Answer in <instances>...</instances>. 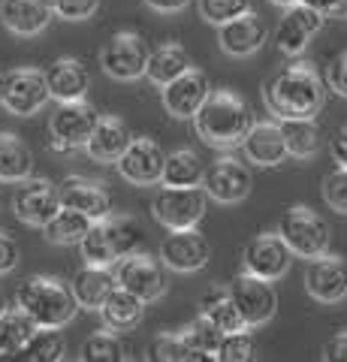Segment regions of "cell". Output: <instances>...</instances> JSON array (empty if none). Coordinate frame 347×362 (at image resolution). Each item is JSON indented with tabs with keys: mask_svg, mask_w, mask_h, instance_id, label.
Wrapping results in <instances>:
<instances>
[{
	"mask_svg": "<svg viewBox=\"0 0 347 362\" xmlns=\"http://www.w3.org/2000/svg\"><path fill=\"white\" fill-rule=\"evenodd\" d=\"M263 100L278 121L317 118V112L327 103V85L311 64H293L269 78L263 88Z\"/></svg>",
	"mask_w": 347,
	"mask_h": 362,
	"instance_id": "6da1fadb",
	"label": "cell"
},
{
	"mask_svg": "<svg viewBox=\"0 0 347 362\" xmlns=\"http://www.w3.org/2000/svg\"><path fill=\"white\" fill-rule=\"evenodd\" d=\"M254 124V112L236 90H208L194 112L196 136L215 148H239Z\"/></svg>",
	"mask_w": 347,
	"mask_h": 362,
	"instance_id": "7a4b0ae2",
	"label": "cell"
},
{
	"mask_svg": "<svg viewBox=\"0 0 347 362\" xmlns=\"http://www.w3.org/2000/svg\"><path fill=\"white\" fill-rule=\"evenodd\" d=\"M16 305L37 326H54V329L66 326L79 311L70 284L54 275H30L28 281H21L16 290Z\"/></svg>",
	"mask_w": 347,
	"mask_h": 362,
	"instance_id": "3957f363",
	"label": "cell"
},
{
	"mask_svg": "<svg viewBox=\"0 0 347 362\" xmlns=\"http://www.w3.org/2000/svg\"><path fill=\"white\" fill-rule=\"evenodd\" d=\"M142 242L139 223L127 214H106L100 221H91L88 233L82 235V259L88 266H115L121 257L133 254Z\"/></svg>",
	"mask_w": 347,
	"mask_h": 362,
	"instance_id": "277c9868",
	"label": "cell"
},
{
	"mask_svg": "<svg viewBox=\"0 0 347 362\" xmlns=\"http://www.w3.org/2000/svg\"><path fill=\"white\" fill-rule=\"evenodd\" d=\"M278 235L284 245L293 251V257L311 259L329 251L332 245V226L327 218H320L314 209L308 206H290L281 221H278Z\"/></svg>",
	"mask_w": 347,
	"mask_h": 362,
	"instance_id": "5b68a950",
	"label": "cell"
},
{
	"mask_svg": "<svg viewBox=\"0 0 347 362\" xmlns=\"http://www.w3.org/2000/svg\"><path fill=\"white\" fill-rule=\"evenodd\" d=\"M208 209V194L203 185H190V187H170L163 185L160 194L151 202L154 221L166 230H190L203 221V214Z\"/></svg>",
	"mask_w": 347,
	"mask_h": 362,
	"instance_id": "8992f818",
	"label": "cell"
},
{
	"mask_svg": "<svg viewBox=\"0 0 347 362\" xmlns=\"http://www.w3.org/2000/svg\"><path fill=\"white\" fill-rule=\"evenodd\" d=\"M97 109L82 100H64L49 118V133H52V148L54 151H73L82 148L97 124Z\"/></svg>",
	"mask_w": 347,
	"mask_h": 362,
	"instance_id": "52a82bcc",
	"label": "cell"
},
{
	"mask_svg": "<svg viewBox=\"0 0 347 362\" xmlns=\"http://www.w3.org/2000/svg\"><path fill=\"white\" fill-rule=\"evenodd\" d=\"M148 42H145L136 30H118L103 52H100V66L109 78L115 82H133V78L145 76V61H148Z\"/></svg>",
	"mask_w": 347,
	"mask_h": 362,
	"instance_id": "ba28073f",
	"label": "cell"
},
{
	"mask_svg": "<svg viewBox=\"0 0 347 362\" xmlns=\"http://www.w3.org/2000/svg\"><path fill=\"white\" fill-rule=\"evenodd\" d=\"M49 103V85L42 70H33V66H16L4 76V106L9 115L28 118L37 115V112Z\"/></svg>",
	"mask_w": 347,
	"mask_h": 362,
	"instance_id": "9c48e42d",
	"label": "cell"
},
{
	"mask_svg": "<svg viewBox=\"0 0 347 362\" xmlns=\"http://www.w3.org/2000/svg\"><path fill=\"white\" fill-rule=\"evenodd\" d=\"M115 284L130 290L133 296H139L145 305L166 296V275H163L160 263L151 254L133 251L127 257H121L118 269H115Z\"/></svg>",
	"mask_w": 347,
	"mask_h": 362,
	"instance_id": "30bf717a",
	"label": "cell"
},
{
	"mask_svg": "<svg viewBox=\"0 0 347 362\" xmlns=\"http://www.w3.org/2000/svg\"><path fill=\"white\" fill-rule=\"evenodd\" d=\"M230 299L239 308V314H242V320H245L248 329L266 326L278 311V296H275L272 281L248 275V272H245L236 284L230 287Z\"/></svg>",
	"mask_w": 347,
	"mask_h": 362,
	"instance_id": "8fae6325",
	"label": "cell"
},
{
	"mask_svg": "<svg viewBox=\"0 0 347 362\" xmlns=\"http://www.w3.org/2000/svg\"><path fill=\"white\" fill-rule=\"evenodd\" d=\"M290 263H293V251L284 245V239L278 233H263L251 239L242 251V266L248 275H257L263 281H281Z\"/></svg>",
	"mask_w": 347,
	"mask_h": 362,
	"instance_id": "7c38bea8",
	"label": "cell"
},
{
	"mask_svg": "<svg viewBox=\"0 0 347 362\" xmlns=\"http://www.w3.org/2000/svg\"><path fill=\"white\" fill-rule=\"evenodd\" d=\"M58 209H61L58 185H52L49 178H30V175L25 181H18L13 194V211L21 223L42 226Z\"/></svg>",
	"mask_w": 347,
	"mask_h": 362,
	"instance_id": "4fadbf2b",
	"label": "cell"
},
{
	"mask_svg": "<svg viewBox=\"0 0 347 362\" xmlns=\"http://www.w3.org/2000/svg\"><path fill=\"white\" fill-rule=\"evenodd\" d=\"M163 148L148 136H133L124 154L115 160L121 178H127L130 185H158L160 173H163Z\"/></svg>",
	"mask_w": 347,
	"mask_h": 362,
	"instance_id": "5bb4252c",
	"label": "cell"
},
{
	"mask_svg": "<svg viewBox=\"0 0 347 362\" xmlns=\"http://www.w3.org/2000/svg\"><path fill=\"white\" fill-rule=\"evenodd\" d=\"M251 169L233 160V157H223V160H215L206 175H203V190L208 194V199L223 202V206H233V202H242L251 194Z\"/></svg>",
	"mask_w": 347,
	"mask_h": 362,
	"instance_id": "9a60e30c",
	"label": "cell"
},
{
	"mask_svg": "<svg viewBox=\"0 0 347 362\" xmlns=\"http://www.w3.org/2000/svg\"><path fill=\"white\" fill-rule=\"evenodd\" d=\"M208 257H211V247L194 226H190V230H170V235L160 242L163 266L172 272H182V275L199 272L208 263Z\"/></svg>",
	"mask_w": 347,
	"mask_h": 362,
	"instance_id": "2e32d148",
	"label": "cell"
},
{
	"mask_svg": "<svg viewBox=\"0 0 347 362\" xmlns=\"http://www.w3.org/2000/svg\"><path fill=\"white\" fill-rule=\"evenodd\" d=\"M305 290L311 299L323 305H335L347 299V263L341 257H311L305 272Z\"/></svg>",
	"mask_w": 347,
	"mask_h": 362,
	"instance_id": "e0dca14e",
	"label": "cell"
},
{
	"mask_svg": "<svg viewBox=\"0 0 347 362\" xmlns=\"http://www.w3.org/2000/svg\"><path fill=\"white\" fill-rule=\"evenodd\" d=\"M320 28H323V16H317L314 9L299 0V4H290L281 21H278L275 42L284 54H302L308 49V42L320 33Z\"/></svg>",
	"mask_w": 347,
	"mask_h": 362,
	"instance_id": "ac0fdd59",
	"label": "cell"
},
{
	"mask_svg": "<svg viewBox=\"0 0 347 362\" xmlns=\"http://www.w3.org/2000/svg\"><path fill=\"white\" fill-rule=\"evenodd\" d=\"M206 97H208V78L206 73L194 70V66H187L182 76H175L172 82H166L160 88L163 109L172 118H194V112L199 109V103Z\"/></svg>",
	"mask_w": 347,
	"mask_h": 362,
	"instance_id": "d6986e66",
	"label": "cell"
},
{
	"mask_svg": "<svg viewBox=\"0 0 347 362\" xmlns=\"http://www.w3.org/2000/svg\"><path fill=\"white\" fill-rule=\"evenodd\" d=\"M266 37H269L266 21L257 18L254 13H245L239 18L218 25V45H220L223 54H230V58H248V54L260 52Z\"/></svg>",
	"mask_w": 347,
	"mask_h": 362,
	"instance_id": "ffe728a7",
	"label": "cell"
},
{
	"mask_svg": "<svg viewBox=\"0 0 347 362\" xmlns=\"http://www.w3.org/2000/svg\"><path fill=\"white\" fill-rule=\"evenodd\" d=\"M58 199H61V206L82 211V214H88L91 221L106 218V214L112 211V199H109L106 190L100 187L97 181L82 178V175L64 178L61 185H58Z\"/></svg>",
	"mask_w": 347,
	"mask_h": 362,
	"instance_id": "44dd1931",
	"label": "cell"
},
{
	"mask_svg": "<svg viewBox=\"0 0 347 362\" xmlns=\"http://www.w3.org/2000/svg\"><path fill=\"white\" fill-rule=\"evenodd\" d=\"M130 139H133V133H130L127 124L121 118H115V115H106V118H97L94 130H91V136H88V142L82 145V148L97 163H115L118 157L124 154Z\"/></svg>",
	"mask_w": 347,
	"mask_h": 362,
	"instance_id": "7402d4cb",
	"label": "cell"
},
{
	"mask_svg": "<svg viewBox=\"0 0 347 362\" xmlns=\"http://www.w3.org/2000/svg\"><path fill=\"white\" fill-rule=\"evenodd\" d=\"M49 21L52 9L46 0H0V25L16 37H37Z\"/></svg>",
	"mask_w": 347,
	"mask_h": 362,
	"instance_id": "603a6c76",
	"label": "cell"
},
{
	"mask_svg": "<svg viewBox=\"0 0 347 362\" xmlns=\"http://www.w3.org/2000/svg\"><path fill=\"white\" fill-rule=\"evenodd\" d=\"M49 85V97H54L58 103L64 100H82L91 88V76H88L85 64L79 58H58L49 64V70H42Z\"/></svg>",
	"mask_w": 347,
	"mask_h": 362,
	"instance_id": "cb8c5ba5",
	"label": "cell"
},
{
	"mask_svg": "<svg viewBox=\"0 0 347 362\" xmlns=\"http://www.w3.org/2000/svg\"><path fill=\"white\" fill-rule=\"evenodd\" d=\"M242 151L254 166H278L281 160H287L281 127H278L275 121L251 124V130L245 133V139H242Z\"/></svg>",
	"mask_w": 347,
	"mask_h": 362,
	"instance_id": "d4e9b609",
	"label": "cell"
},
{
	"mask_svg": "<svg viewBox=\"0 0 347 362\" xmlns=\"http://www.w3.org/2000/svg\"><path fill=\"white\" fill-rule=\"evenodd\" d=\"M73 296H76V305L85 311H97L100 305H103V299L109 296L112 290H115V275L109 272V266H88L76 272L73 278Z\"/></svg>",
	"mask_w": 347,
	"mask_h": 362,
	"instance_id": "484cf974",
	"label": "cell"
},
{
	"mask_svg": "<svg viewBox=\"0 0 347 362\" xmlns=\"http://www.w3.org/2000/svg\"><path fill=\"white\" fill-rule=\"evenodd\" d=\"M100 317H103V323L109 326V329H133L139 320H142V314H145V302L139 296H133L130 290L124 287H118L109 293V296L103 299V305H100Z\"/></svg>",
	"mask_w": 347,
	"mask_h": 362,
	"instance_id": "4316f807",
	"label": "cell"
},
{
	"mask_svg": "<svg viewBox=\"0 0 347 362\" xmlns=\"http://www.w3.org/2000/svg\"><path fill=\"white\" fill-rule=\"evenodd\" d=\"M203 175H206V163L194 148H175L163 157L160 185L190 187V185H203Z\"/></svg>",
	"mask_w": 347,
	"mask_h": 362,
	"instance_id": "83f0119b",
	"label": "cell"
},
{
	"mask_svg": "<svg viewBox=\"0 0 347 362\" xmlns=\"http://www.w3.org/2000/svg\"><path fill=\"white\" fill-rule=\"evenodd\" d=\"M190 66V58L182 45L175 42H166V45H158L154 52H148V61H145V76H148L151 85L163 88L166 82H172L175 76H182Z\"/></svg>",
	"mask_w": 347,
	"mask_h": 362,
	"instance_id": "f1b7e54d",
	"label": "cell"
},
{
	"mask_svg": "<svg viewBox=\"0 0 347 362\" xmlns=\"http://www.w3.org/2000/svg\"><path fill=\"white\" fill-rule=\"evenodd\" d=\"M88 226H91V218H88V214L61 206L40 230L46 235L49 245H79L82 235L88 233Z\"/></svg>",
	"mask_w": 347,
	"mask_h": 362,
	"instance_id": "f546056e",
	"label": "cell"
},
{
	"mask_svg": "<svg viewBox=\"0 0 347 362\" xmlns=\"http://www.w3.org/2000/svg\"><path fill=\"white\" fill-rule=\"evenodd\" d=\"M33 332H37V323L18 305L0 311V359H13L30 341Z\"/></svg>",
	"mask_w": 347,
	"mask_h": 362,
	"instance_id": "4dcf8cb0",
	"label": "cell"
},
{
	"mask_svg": "<svg viewBox=\"0 0 347 362\" xmlns=\"http://www.w3.org/2000/svg\"><path fill=\"white\" fill-rule=\"evenodd\" d=\"M281 136H284V148L293 157H314L320 151V127L314 124V118H281Z\"/></svg>",
	"mask_w": 347,
	"mask_h": 362,
	"instance_id": "1f68e13d",
	"label": "cell"
},
{
	"mask_svg": "<svg viewBox=\"0 0 347 362\" xmlns=\"http://www.w3.org/2000/svg\"><path fill=\"white\" fill-rule=\"evenodd\" d=\"M33 173V154L16 133H0V181H25Z\"/></svg>",
	"mask_w": 347,
	"mask_h": 362,
	"instance_id": "d6a6232c",
	"label": "cell"
},
{
	"mask_svg": "<svg viewBox=\"0 0 347 362\" xmlns=\"http://www.w3.org/2000/svg\"><path fill=\"white\" fill-rule=\"evenodd\" d=\"M199 314H206L208 320L215 323L218 329H223V332L245 329L242 314H239L236 305H233V299H230V290H223V287H215L211 293H206V296L199 299Z\"/></svg>",
	"mask_w": 347,
	"mask_h": 362,
	"instance_id": "836d02e7",
	"label": "cell"
},
{
	"mask_svg": "<svg viewBox=\"0 0 347 362\" xmlns=\"http://www.w3.org/2000/svg\"><path fill=\"white\" fill-rule=\"evenodd\" d=\"M66 354V338L54 326H37V332L30 335V341L18 350L16 356L30 359V362H58Z\"/></svg>",
	"mask_w": 347,
	"mask_h": 362,
	"instance_id": "e575fe53",
	"label": "cell"
},
{
	"mask_svg": "<svg viewBox=\"0 0 347 362\" xmlns=\"http://www.w3.org/2000/svg\"><path fill=\"white\" fill-rule=\"evenodd\" d=\"M151 356L154 359H166V362H206L208 356L199 350L194 341H190V335L187 332H163L154 338V344H151Z\"/></svg>",
	"mask_w": 347,
	"mask_h": 362,
	"instance_id": "d590c367",
	"label": "cell"
},
{
	"mask_svg": "<svg viewBox=\"0 0 347 362\" xmlns=\"http://www.w3.org/2000/svg\"><path fill=\"white\" fill-rule=\"evenodd\" d=\"M82 359L85 362H121V359H127V347L115 329L94 332L82 344Z\"/></svg>",
	"mask_w": 347,
	"mask_h": 362,
	"instance_id": "8d00e7d4",
	"label": "cell"
},
{
	"mask_svg": "<svg viewBox=\"0 0 347 362\" xmlns=\"http://www.w3.org/2000/svg\"><path fill=\"white\" fill-rule=\"evenodd\" d=\"M257 354V344H254V335L245 329H233V332H223L220 344H218V354L215 359L220 362H251Z\"/></svg>",
	"mask_w": 347,
	"mask_h": 362,
	"instance_id": "74e56055",
	"label": "cell"
},
{
	"mask_svg": "<svg viewBox=\"0 0 347 362\" xmlns=\"http://www.w3.org/2000/svg\"><path fill=\"white\" fill-rule=\"evenodd\" d=\"M199 16H203L208 25H223V21H233L245 13H251V0H199Z\"/></svg>",
	"mask_w": 347,
	"mask_h": 362,
	"instance_id": "f35d334b",
	"label": "cell"
},
{
	"mask_svg": "<svg viewBox=\"0 0 347 362\" xmlns=\"http://www.w3.org/2000/svg\"><path fill=\"white\" fill-rule=\"evenodd\" d=\"M187 335H190V341H194L199 350H203L208 359H215L218 344H220V338H223V329H218V326L211 323L206 314H199L196 320L187 326Z\"/></svg>",
	"mask_w": 347,
	"mask_h": 362,
	"instance_id": "ab89813d",
	"label": "cell"
},
{
	"mask_svg": "<svg viewBox=\"0 0 347 362\" xmlns=\"http://www.w3.org/2000/svg\"><path fill=\"white\" fill-rule=\"evenodd\" d=\"M323 199L327 206L335 209L339 214H347V169L339 166L323 178Z\"/></svg>",
	"mask_w": 347,
	"mask_h": 362,
	"instance_id": "60d3db41",
	"label": "cell"
},
{
	"mask_svg": "<svg viewBox=\"0 0 347 362\" xmlns=\"http://www.w3.org/2000/svg\"><path fill=\"white\" fill-rule=\"evenodd\" d=\"M52 16H61L66 21H85L100 9V0H46Z\"/></svg>",
	"mask_w": 347,
	"mask_h": 362,
	"instance_id": "b9f144b4",
	"label": "cell"
},
{
	"mask_svg": "<svg viewBox=\"0 0 347 362\" xmlns=\"http://www.w3.org/2000/svg\"><path fill=\"white\" fill-rule=\"evenodd\" d=\"M327 82L339 97H347V52H341V54H335L332 58L329 70H327Z\"/></svg>",
	"mask_w": 347,
	"mask_h": 362,
	"instance_id": "7bdbcfd3",
	"label": "cell"
},
{
	"mask_svg": "<svg viewBox=\"0 0 347 362\" xmlns=\"http://www.w3.org/2000/svg\"><path fill=\"white\" fill-rule=\"evenodd\" d=\"M16 266H18V245L6 233H0V275L13 272Z\"/></svg>",
	"mask_w": 347,
	"mask_h": 362,
	"instance_id": "ee69618b",
	"label": "cell"
},
{
	"mask_svg": "<svg viewBox=\"0 0 347 362\" xmlns=\"http://www.w3.org/2000/svg\"><path fill=\"white\" fill-rule=\"evenodd\" d=\"M305 6H311L323 18H339L347 16V0H302Z\"/></svg>",
	"mask_w": 347,
	"mask_h": 362,
	"instance_id": "f6af8a7d",
	"label": "cell"
},
{
	"mask_svg": "<svg viewBox=\"0 0 347 362\" xmlns=\"http://www.w3.org/2000/svg\"><path fill=\"white\" fill-rule=\"evenodd\" d=\"M323 359H332V362H347V329L344 332H335L327 344L320 350Z\"/></svg>",
	"mask_w": 347,
	"mask_h": 362,
	"instance_id": "bcb514c9",
	"label": "cell"
},
{
	"mask_svg": "<svg viewBox=\"0 0 347 362\" xmlns=\"http://www.w3.org/2000/svg\"><path fill=\"white\" fill-rule=\"evenodd\" d=\"M329 151H332V157H335V163L339 166H344L347 169V124L332 136V142H329Z\"/></svg>",
	"mask_w": 347,
	"mask_h": 362,
	"instance_id": "7dc6e473",
	"label": "cell"
},
{
	"mask_svg": "<svg viewBox=\"0 0 347 362\" xmlns=\"http://www.w3.org/2000/svg\"><path fill=\"white\" fill-rule=\"evenodd\" d=\"M190 0H145V6H151L154 13H182Z\"/></svg>",
	"mask_w": 347,
	"mask_h": 362,
	"instance_id": "c3c4849f",
	"label": "cell"
},
{
	"mask_svg": "<svg viewBox=\"0 0 347 362\" xmlns=\"http://www.w3.org/2000/svg\"><path fill=\"white\" fill-rule=\"evenodd\" d=\"M269 4H275V6H290V4H299V0H269Z\"/></svg>",
	"mask_w": 347,
	"mask_h": 362,
	"instance_id": "681fc988",
	"label": "cell"
},
{
	"mask_svg": "<svg viewBox=\"0 0 347 362\" xmlns=\"http://www.w3.org/2000/svg\"><path fill=\"white\" fill-rule=\"evenodd\" d=\"M4 76H6V73L0 70V100H4Z\"/></svg>",
	"mask_w": 347,
	"mask_h": 362,
	"instance_id": "f907efd6",
	"label": "cell"
},
{
	"mask_svg": "<svg viewBox=\"0 0 347 362\" xmlns=\"http://www.w3.org/2000/svg\"><path fill=\"white\" fill-rule=\"evenodd\" d=\"M6 308V302H4V293H0V311H4Z\"/></svg>",
	"mask_w": 347,
	"mask_h": 362,
	"instance_id": "816d5d0a",
	"label": "cell"
}]
</instances>
